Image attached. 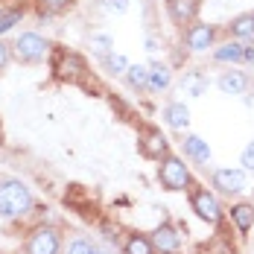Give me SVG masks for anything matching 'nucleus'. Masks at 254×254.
Here are the masks:
<instances>
[{
    "instance_id": "1a4fd4ad",
    "label": "nucleus",
    "mask_w": 254,
    "mask_h": 254,
    "mask_svg": "<svg viewBox=\"0 0 254 254\" xmlns=\"http://www.w3.org/2000/svg\"><path fill=\"white\" fill-rule=\"evenodd\" d=\"M137 146H140V155L149 158V161H161V158L170 155V140H167V134H164L161 128H155V126H146L143 131H140Z\"/></svg>"
},
{
    "instance_id": "6e6552de",
    "label": "nucleus",
    "mask_w": 254,
    "mask_h": 254,
    "mask_svg": "<svg viewBox=\"0 0 254 254\" xmlns=\"http://www.w3.org/2000/svg\"><path fill=\"white\" fill-rule=\"evenodd\" d=\"M184 47H187L190 53L213 50V47H216V26L213 24H202V21L184 26Z\"/></svg>"
},
{
    "instance_id": "c756f323",
    "label": "nucleus",
    "mask_w": 254,
    "mask_h": 254,
    "mask_svg": "<svg viewBox=\"0 0 254 254\" xmlns=\"http://www.w3.org/2000/svg\"><path fill=\"white\" fill-rule=\"evenodd\" d=\"M243 64H254V47L246 41V56H243Z\"/></svg>"
},
{
    "instance_id": "393cba45",
    "label": "nucleus",
    "mask_w": 254,
    "mask_h": 254,
    "mask_svg": "<svg viewBox=\"0 0 254 254\" xmlns=\"http://www.w3.org/2000/svg\"><path fill=\"white\" fill-rule=\"evenodd\" d=\"M38 3V12H47V15H64L70 6H73V0H35Z\"/></svg>"
},
{
    "instance_id": "a211bd4d",
    "label": "nucleus",
    "mask_w": 254,
    "mask_h": 254,
    "mask_svg": "<svg viewBox=\"0 0 254 254\" xmlns=\"http://www.w3.org/2000/svg\"><path fill=\"white\" fill-rule=\"evenodd\" d=\"M231 222L237 225L240 234H249L254 228V204H249V202L231 204Z\"/></svg>"
},
{
    "instance_id": "f8f14e48",
    "label": "nucleus",
    "mask_w": 254,
    "mask_h": 254,
    "mask_svg": "<svg viewBox=\"0 0 254 254\" xmlns=\"http://www.w3.org/2000/svg\"><path fill=\"white\" fill-rule=\"evenodd\" d=\"M161 120H164V126L173 128V131H187L190 128V108L181 100H173L161 108Z\"/></svg>"
},
{
    "instance_id": "473e14b6",
    "label": "nucleus",
    "mask_w": 254,
    "mask_h": 254,
    "mask_svg": "<svg viewBox=\"0 0 254 254\" xmlns=\"http://www.w3.org/2000/svg\"><path fill=\"white\" fill-rule=\"evenodd\" d=\"M97 254H108V252H102V249H100V252H97Z\"/></svg>"
},
{
    "instance_id": "ddd939ff",
    "label": "nucleus",
    "mask_w": 254,
    "mask_h": 254,
    "mask_svg": "<svg viewBox=\"0 0 254 254\" xmlns=\"http://www.w3.org/2000/svg\"><path fill=\"white\" fill-rule=\"evenodd\" d=\"M181 152H184V158H190L193 164H202V167L210 164V146H207V140L199 137V134H184Z\"/></svg>"
},
{
    "instance_id": "412c9836",
    "label": "nucleus",
    "mask_w": 254,
    "mask_h": 254,
    "mask_svg": "<svg viewBox=\"0 0 254 254\" xmlns=\"http://www.w3.org/2000/svg\"><path fill=\"white\" fill-rule=\"evenodd\" d=\"M123 254H158L152 246V240L149 237H143V234H128L126 243H123Z\"/></svg>"
},
{
    "instance_id": "0eeeda50",
    "label": "nucleus",
    "mask_w": 254,
    "mask_h": 254,
    "mask_svg": "<svg viewBox=\"0 0 254 254\" xmlns=\"http://www.w3.org/2000/svg\"><path fill=\"white\" fill-rule=\"evenodd\" d=\"M88 73V64L79 53L70 50H56L53 56V76L62 79V82H79V79Z\"/></svg>"
},
{
    "instance_id": "a878e982",
    "label": "nucleus",
    "mask_w": 254,
    "mask_h": 254,
    "mask_svg": "<svg viewBox=\"0 0 254 254\" xmlns=\"http://www.w3.org/2000/svg\"><path fill=\"white\" fill-rule=\"evenodd\" d=\"M100 249L91 243V240H82V237H76V240H70L67 243V249H64V254H97Z\"/></svg>"
},
{
    "instance_id": "4468645a",
    "label": "nucleus",
    "mask_w": 254,
    "mask_h": 254,
    "mask_svg": "<svg viewBox=\"0 0 254 254\" xmlns=\"http://www.w3.org/2000/svg\"><path fill=\"white\" fill-rule=\"evenodd\" d=\"M243 56H246V41H237V38H228L225 44L213 47V62L219 64H243Z\"/></svg>"
},
{
    "instance_id": "aec40b11",
    "label": "nucleus",
    "mask_w": 254,
    "mask_h": 254,
    "mask_svg": "<svg viewBox=\"0 0 254 254\" xmlns=\"http://www.w3.org/2000/svg\"><path fill=\"white\" fill-rule=\"evenodd\" d=\"M126 85L131 91H149V64H128V70L123 73Z\"/></svg>"
},
{
    "instance_id": "4be33fe9",
    "label": "nucleus",
    "mask_w": 254,
    "mask_h": 254,
    "mask_svg": "<svg viewBox=\"0 0 254 254\" xmlns=\"http://www.w3.org/2000/svg\"><path fill=\"white\" fill-rule=\"evenodd\" d=\"M24 6H6L3 12H0V38L6 35V32H12L15 26L24 21Z\"/></svg>"
},
{
    "instance_id": "9d476101",
    "label": "nucleus",
    "mask_w": 254,
    "mask_h": 254,
    "mask_svg": "<svg viewBox=\"0 0 254 254\" xmlns=\"http://www.w3.org/2000/svg\"><path fill=\"white\" fill-rule=\"evenodd\" d=\"M202 12V0H167V15L176 26H190L199 21Z\"/></svg>"
},
{
    "instance_id": "423d86ee",
    "label": "nucleus",
    "mask_w": 254,
    "mask_h": 254,
    "mask_svg": "<svg viewBox=\"0 0 254 254\" xmlns=\"http://www.w3.org/2000/svg\"><path fill=\"white\" fill-rule=\"evenodd\" d=\"M210 187L219 193V196H240L246 187H249V178H246V170H240V167H222V170H213V176H210Z\"/></svg>"
},
{
    "instance_id": "f3484780",
    "label": "nucleus",
    "mask_w": 254,
    "mask_h": 254,
    "mask_svg": "<svg viewBox=\"0 0 254 254\" xmlns=\"http://www.w3.org/2000/svg\"><path fill=\"white\" fill-rule=\"evenodd\" d=\"M228 35L237 38V41H252L254 38V12H243V15L231 18Z\"/></svg>"
},
{
    "instance_id": "dca6fc26",
    "label": "nucleus",
    "mask_w": 254,
    "mask_h": 254,
    "mask_svg": "<svg viewBox=\"0 0 254 254\" xmlns=\"http://www.w3.org/2000/svg\"><path fill=\"white\" fill-rule=\"evenodd\" d=\"M207 88H210V79L204 70H187L181 76V94H187V97H204Z\"/></svg>"
},
{
    "instance_id": "2f4dec72",
    "label": "nucleus",
    "mask_w": 254,
    "mask_h": 254,
    "mask_svg": "<svg viewBox=\"0 0 254 254\" xmlns=\"http://www.w3.org/2000/svg\"><path fill=\"white\" fill-rule=\"evenodd\" d=\"M146 50H149V53H158V50H161V44H158V38H152V35L146 38Z\"/></svg>"
},
{
    "instance_id": "20e7f679",
    "label": "nucleus",
    "mask_w": 254,
    "mask_h": 254,
    "mask_svg": "<svg viewBox=\"0 0 254 254\" xmlns=\"http://www.w3.org/2000/svg\"><path fill=\"white\" fill-rule=\"evenodd\" d=\"M24 254H62V234L53 225H35L24 243Z\"/></svg>"
},
{
    "instance_id": "6ab92c4d",
    "label": "nucleus",
    "mask_w": 254,
    "mask_h": 254,
    "mask_svg": "<svg viewBox=\"0 0 254 254\" xmlns=\"http://www.w3.org/2000/svg\"><path fill=\"white\" fill-rule=\"evenodd\" d=\"M173 85V70L170 64H161V62H152L149 64V91L152 94H161Z\"/></svg>"
},
{
    "instance_id": "bb28decb",
    "label": "nucleus",
    "mask_w": 254,
    "mask_h": 254,
    "mask_svg": "<svg viewBox=\"0 0 254 254\" xmlns=\"http://www.w3.org/2000/svg\"><path fill=\"white\" fill-rule=\"evenodd\" d=\"M240 164H243V170H249V173H254V140L243 149V155H240Z\"/></svg>"
},
{
    "instance_id": "9b49d317",
    "label": "nucleus",
    "mask_w": 254,
    "mask_h": 254,
    "mask_svg": "<svg viewBox=\"0 0 254 254\" xmlns=\"http://www.w3.org/2000/svg\"><path fill=\"white\" fill-rule=\"evenodd\" d=\"M149 240H152L155 252H161V254H178V249H181V234H178V228L173 222H161L149 234Z\"/></svg>"
},
{
    "instance_id": "5701e85b",
    "label": "nucleus",
    "mask_w": 254,
    "mask_h": 254,
    "mask_svg": "<svg viewBox=\"0 0 254 254\" xmlns=\"http://www.w3.org/2000/svg\"><path fill=\"white\" fill-rule=\"evenodd\" d=\"M88 47H91V53L102 62L108 53H114V38H111V35H105V32H94V35L88 38Z\"/></svg>"
},
{
    "instance_id": "7ed1b4c3",
    "label": "nucleus",
    "mask_w": 254,
    "mask_h": 254,
    "mask_svg": "<svg viewBox=\"0 0 254 254\" xmlns=\"http://www.w3.org/2000/svg\"><path fill=\"white\" fill-rule=\"evenodd\" d=\"M158 181H161V187L170 190V193L187 190V187H190V167L184 164V158H178V155L170 152L167 158L158 161Z\"/></svg>"
},
{
    "instance_id": "cd10ccee",
    "label": "nucleus",
    "mask_w": 254,
    "mask_h": 254,
    "mask_svg": "<svg viewBox=\"0 0 254 254\" xmlns=\"http://www.w3.org/2000/svg\"><path fill=\"white\" fill-rule=\"evenodd\" d=\"M9 64H12V44H6V41L0 38V73H3Z\"/></svg>"
},
{
    "instance_id": "7c9ffc66",
    "label": "nucleus",
    "mask_w": 254,
    "mask_h": 254,
    "mask_svg": "<svg viewBox=\"0 0 254 254\" xmlns=\"http://www.w3.org/2000/svg\"><path fill=\"white\" fill-rule=\"evenodd\" d=\"M102 231H105V240H108V243H111V240L117 243V225H114V228H111V225H102Z\"/></svg>"
},
{
    "instance_id": "f03ea898",
    "label": "nucleus",
    "mask_w": 254,
    "mask_h": 254,
    "mask_svg": "<svg viewBox=\"0 0 254 254\" xmlns=\"http://www.w3.org/2000/svg\"><path fill=\"white\" fill-rule=\"evenodd\" d=\"M53 44L41 35V32H35V29H29V32H21L15 41H12V59L18 62V64H41L47 56H50Z\"/></svg>"
},
{
    "instance_id": "c85d7f7f",
    "label": "nucleus",
    "mask_w": 254,
    "mask_h": 254,
    "mask_svg": "<svg viewBox=\"0 0 254 254\" xmlns=\"http://www.w3.org/2000/svg\"><path fill=\"white\" fill-rule=\"evenodd\" d=\"M102 6H105L108 12H117V15H123V12L128 9V0H105Z\"/></svg>"
},
{
    "instance_id": "f257e3e1",
    "label": "nucleus",
    "mask_w": 254,
    "mask_h": 254,
    "mask_svg": "<svg viewBox=\"0 0 254 254\" xmlns=\"http://www.w3.org/2000/svg\"><path fill=\"white\" fill-rule=\"evenodd\" d=\"M32 190L21 178H3L0 181V219H24L32 210Z\"/></svg>"
},
{
    "instance_id": "2eb2a0df",
    "label": "nucleus",
    "mask_w": 254,
    "mask_h": 254,
    "mask_svg": "<svg viewBox=\"0 0 254 254\" xmlns=\"http://www.w3.org/2000/svg\"><path fill=\"white\" fill-rule=\"evenodd\" d=\"M216 85H219V91H222V94L243 97V94H246V88H249V73H243V70H225L222 76L216 79Z\"/></svg>"
},
{
    "instance_id": "39448f33",
    "label": "nucleus",
    "mask_w": 254,
    "mask_h": 254,
    "mask_svg": "<svg viewBox=\"0 0 254 254\" xmlns=\"http://www.w3.org/2000/svg\"><path fill=\"white\" fill-rule=\"evenodd\" d=\"M190 207L196 210V216L202 222H207V225H219L222 222V204L216 199V193L207 190V187H193L190 190Z\"/></svg>"
},
{
    "instance_id": "b1692460",
    "label": "nucleus",
    "mask_w": 254,
    "mask_h": 254,
    "mask_svg": "<svg viewBox=\"0 0 254 254\" xmlns=\"http://www.w3.org/2000/svg\"><path fill=\"white\" fill-rule=\"evenodd\" d=\"M102 67L111 73V76H123L128 70V59L123 56V53H108L105 59H102Z\"/></svg>"
}]
</instances>
